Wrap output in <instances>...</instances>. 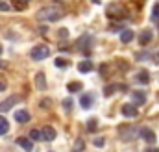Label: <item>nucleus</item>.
Listing matches in <instances>:
<instances>
[{"label":"nucleus","mask_w":159,"mask_h":152,"mask_svg":"<svg viewBox=\"0 0 159 152\" xmlns=\"http://www.w3.org/2000/svg\"><path fill=\"white\" fill-rule=\"evenodd\" d=\"M144 152H159V150H157V149H154V147H150V149H146Z\"/></svg>","instance_id":"obj_30"},{"label":"nucleus","mask_w":159,"mask_h":152,"mask_svg":"<svg viewBox=\"0 0 159 152\" xmlns=\"http://www.w3.org/2000/svg\"><path fill=\"white\" fill-rule=\"evenodd\" d=\"M35 87H37L39 91L46 89V78H44L43 73H37V74H35Z\"/></svg>","instance_id":"obj_12"},{"label":"nucleus","mask_w":159,"mask_h":152,"mask_svg":"<svg viewBox=\"0 0 159 152\" xmlns=\"http://www.w3.org/2000/svg\"><path fill=\"white\" fill-rule=\"evenodd\" d=\"M133 37H135V36H133V32H131L129 28L122 30V34H120V41H122V43H129Z\"/></svg>","instance_id":"obj_14"},{"label":"nucleus","mask_w":159,"mask_h":152,"mask_svg":"<svg viewBox=\"0 0 159 152\" xmlns=\"http://www.w3.org/2000/svg\"><path fill=\"white\" fill-rule=\"evenodd\" d=\"M41 134H43V139H44V141H54L56 135H57V132H56L52 126H44V128L41 130Z\"/></svg>","instance_id":"obj_7"},{"label":"nucleus","mask_w":159,"mask_h":152,"mask_svg":"<svg viewBox=\"0 0 159 152\" xmlns=\"http://www.w3.org/2000/svg\"><path fill=\"white\" fill-rule=\"evenodd\" d=\"M117 87H119V85H107V87H106V91H104V95H106V97H109V95H113Z\"/></svg>","instance_id":"obj_22"},{"label":"nucleus","mask_w":159,"mask_h":152,"mask_svg":"<svg viewBox=\"0 0 159 152\" xmlns=\"http://www.w3.org/2000/svg\"><path fill=\"white\" fill-rule=\"evenodd\" d=\"M131 102H133L135 106H143V104L146 102V95H144L143 91H133V93H131Z\"/></svg>","instance_id":"obj_6"},{"label":"nucleus","mask_w":159,"mask_h":152,"mask_svg":"<svg viewBox=\"0 0 159 152\" xmlns=\"http://www.w3.org/2000/svg\"><path fill=\"white\" fill-rule=\"evenodd\" d=\"M57 37L59 39H67L69 37V30H67V28H59V30H57Z\"/></svg>","instance_id":"obj_20"},{"label":"nucleus","mask_w":159,"mask_h":152,"mask_svg":"<svg viewBox=\"0 0 159 152\" xmlns=\"http://www.w3.org/2000/svg\"><path fill=\"white\" fill-rule=\"evenodd\" d=\"M87 130H89V132H94V130H96V121H94V119H91V121L87 122Z\"/></svg>","instance_id":"obj_24"},{"label":"nucleus","mask_w":159,"mask_h":152,"mask_svg":"<svg viewBox=\"0 0 159 152\" xmlns=\"http://www.w3.org/2000/svg\"><path fill=\"white\" fill-rule=\"evenodd\" d=\"M67 89H69L70 93H78L80 89H81V83H80V82H70V83L67 85Z\"/></svg>","instance_id":"obj_17"},{"label":"nucleus","mask_w":159,"mask_h":152,"mask_svg":"<svg viewBox=\"0 0 159 152\" xmlns=\"http://www.w3.org/2000/svg\"><path fill=\"white\" fill-rule=\"evenodd\" d=\"M157 58H159V52H157Z\"/></svg>","instance_id":"obj_36"},{"label":"nucleus","mask_w":159,"mask_h":152,"mask_svg":"<svg viewBox=\"0 0 159 152\" xmlns=\"http://www.w3.org/2000/svg\"><path fill=\"white\" fill-rule=\"evenodd\" d=\"M137 59H139V61H144V59H148V52H143V54H137Z\"/></svg>","instance_id":"obj_27"},{"label":"nucleus","mask_w":159,"mask_h":152,"mask_svg":"<svg viewBox=\"0 0 159 152\" xmlns=\"http://www.w3.org/2000/svg\"><path fill=\"white\" fill-rule=\"evenodd\" d=\"M74 150H76V152L83 150V141H81V139H78V141H76V149H74Z\"/></svg>","instance_id":"obj_26"},{"label":"nucleus","mask_w":159,"mask_h":152,"mask_svg":"<svg viewBox=\"0 0 159 152\" xmlns=\"http://www.w3.org/2000/svg\"><path fill=\"white\" fill-rule=\"evenodd\" d=\"M19 100H20V97H19V95H13V97L6 98V100L0 104V112H7V110H11L15 104H19Z\"/></svg>","instance_id":"obj_3"},{"label":"nucleus","mask_w":159,"mask_h":152,"mask_svg":"<svg viewBox=\"0 0 159 152\" xmlns=\"http://www.w3.org/2000/svg\"><path fill=\"white\" fill-rule=\"evenodd\" d=\"M11 9V4H7L6 0H0V11H9Z\"/></svg>","instance_id":"obj_23"},{"label":"nucleus","mask_w":159,"mask_h":152,"mask_svg":"<svg viewBox=\"0 0 159 152\" xmlns=\"http://www.w3.org/2000/svg\"><path fill=\"white\" fill-rule=\"evenodd\" d=\"M152 21H159V2L154 6V9H152Z\"/></svg>","instance_id":"obj_21"},{"label":"nucleus","mask_w":159,"mask_h":152,"mask_svg":"<svg viewBox=\"0 0 159 152\" xmlns=\"http://www.w3.org/2000/svg\"><path fill=\"white\" fill-rule=\"evenodd\" d=\"M152 37H154V32L146 28V30H143V32L139 34V43H141V45H148V43L152 41Z\"/></svg>","instance_id":"obj_9"},{"label":"nucleus","mask_w":159,"mask_h":152,"mask_svg":"<svg viewBox=\"0 0 159 152\" xmlns=\"http://www.w3.org/2000/svg\"><path fill=\"white\" fill-rule=\"evenodd\" d=\"M61 17H63V11H61L59 6H44V7H41L39 13H37V19L39 21H48V22L57 21Z\"/></svg>","instance_id":"obj_1"},{"label":"nucleus","mask_w":159,"mask_h":152,"mask_svg":"<svg viewBox=\"0 0 159 152\" xmlns=\"http://www.w3.org/2000/svg\"><path fill=\"white\" fill-rule=\"evenodd\" d=\"M78 71L80 73H91L93 71V63L91 61H81L78 65Z\"/></svg>","instance_id":"obj_16"},{"label":"nucleus","mask_w":159,"mask_h":152,"mask_svg":"<svg viewBox=\"0 0 159 152\" xmlns=\"http://www.w3.org/2000/svg\"><path fill=\"white\" fill-rule=\"evenodd\" d=\"M48 56H50V48H48L46 45H37V46H34L32 52H30V58L35 59V61H41V59H44V58H48Z\"/></svg>","instance_id":"obj_2"},{"label":"nucleus","mask_w":159,"mask_h":152,"mask_svg":"<svg viewBox=\"0 0 159 152\" xmlns=\"http://www.w3.org/2000/svg\"><path fill=\"white\" fill-rule=\"evenodd\" d=\"M70 102H72V100H70V98H67V100H63V108H65V110H67V112H69V110H70Z\"/></svg>","instance_id":"obj_28"},{"label":"nucleus","mask_w":159,"mask_h":152,"mask_svg":"<svg viewBox=\"0 0 159 152\" xmlns=\"http://www.w3.org/2000/svg\"><path fill=\"white\" fill-rule=\"evenodd\" d=\"M93 2H94V4H98V2H100V0H93Z\"/></svg>","instance_id":"obj_33"},{"label":"nucleus","mask_w":159,"mask_h":152,"mask_svg":"<svg viewBox=\"0 0 159 152\" xmlns=\"http://www.w3.org/2000/svg\"><path fill=\"white\" fill-rule=\"evenodd\" d=\"M30 119H32V117H30V113H28L26 110H19V112H15V121L20 122V124H22V122H28Z\"/></svg>","instance_id":"obj_10"},{"label":"nucleus","mask_w":159,"mask_h":152,"mask_svg":"<svg viewBox=\"0 0 159 152\" xmlns=\"http://www.w3.org/2000/svg\"><path fill=\"white\" fill-rule=\"evenodd\" d=\"M28 4H30V0H13L11 7H13V9H17V11H22V9H26V7H28Z\"/></svg>","instance_id":"obj_13"},{"label":"nucleus","mask_w":159,"mask_h":152,"mask_svg":"<svg viewBox=\"0 0 159 152\" xmlns=\"http://www.w3.org/2000/svg\"><path fill=\"white\" fill-rule=\"evenodd\" d=\"M4 67H6V63H4V61L0 59V69H4Z\"/></svg>","instance_id":"obj_32"},{"label":"nucleus","mask_w":159,"mask_h":152,"mask_svg":"<svg viewBox=\"0 0 159 152\" xmlns=\"http://www.w3.org/2000/svg\"><path fill=\"white\" fill-rule=\"evenodd\" d=\"M93 98H94V97H93L91 93H89V95H83V97L80 98V104H81V108H83V110H89V108L93 106Z\"/></svg>","instance_id":"obj_11"},{"label":"nucleus","mask_w":159,"mask_h":152,"mask_svg":"<svg viewBox=\"0 0 159 152\" xmlns=\"http://www.w3.org/2000/svg\"><path fill=\"white\" fill-rule=\"evenodd\" d=\"M137 80H139L141 83H148V82H150V76H148L146 71H141V73L137 74Z\"/></svg>","instance_id":"obj_18"},{"label":"nucleus","mask_w":159,"mask_h":152,"mask_svg":"<svg viewBox=\"0 0 159 152\" xmlns=\"http://www.w3.org/2000/svg\"><path fill=\"white\" fill-rule=\"evenodd\" d=\"M15 143H17L20 149H24L26 152H32V150H34V141H32V139H28V137H19Z\"/></svg>","instance_id":"obj_5"},{"label":"nucleus","mask_w":159,"mask_h":152,"mask_svg":"<svg viewBox=\"0 0 159 152\" xmlns=\"http://www.w3.org/2000/svg\"><path fill=\"white\" fill-rule=\"evenodd\" d=\"M30 139H32V141H39V139H43L41 130H35V128H34V130L30 132Z\"/></svg>","instance_id":"obj_19"},{"label":"nucleus","mask_w":159,"mask_h":152,"mask_svg":"<svg viewBox=\"0 0 159 152\" xmlns=\"http://www.w3.org/2000/svg\"><path fill=\"white\" fill-rule=\"evenodd\" d=\"M139 135H141L146 143H150V145H154V143H156V135H154V132H152L150 128H141Z\"/></svg>","instance_id":"obj_4"},{"label":"nucleus","mask_w":159,"mask_h":152,"mask_svg":"<svg viewBox=\"0 0 159 152\" xmlns=\"http://www.w3.org/2000/svg\"><path fill=\"white\" fill-rule=\"evenodd\" d=\"M0 54H2V46H0Z\"/></svg>","instance_id":"obj_34"},{"label":"nucleus","mask_w":159,"mask_h":152,"mask_svg":"<svg viewBox=\"0 0 159 152\" xmlns=\"http://www.w3.org/2000/svg\"><path fill=\"white\" fill-rule=\"evenodd\" d=\"M93 143H94V147H98V149H102V147H104V143H106V139H104V137H96V139H94Z\"/></svg>","instance_id":"obj_25"},{"label":"nucleus","mask_w":159,"mask_h":152,"mask_svg":"<svg viewBox=\"0 0 159 152\" xmlns=\"http://www.w3.org/2000/svg\"><path fill=\"white\" fill-rule=\"evenodd\" d=\"M7 132H9V122L6 121V117L0 115V135H4V134H7Z\"/></svg>","instance_id":"obj_15"},{"label":"nucleus","mask_w":159,"mask_h":152,"mask_svg":"<svg viewBox=\"0 0 159 152\" xmlns=\"http://www.w3.org/2000/svg\"><path fill=\"white\" fill-rule=\"evenodd\" d=\"M6 89V85H4V82H0V91H4Z\"/></svg>","instance_id":"obj_31"},{"label":"nucleus","mask_w":159,"mask_h":152,"mask_svg":"<svg viewBox=\"0 0 159 152\" xmlns=\"http://www.w3.org/2000/svg\"><path fill=\"white\" fill-rule=\"evenodd\" d=\"M67 65V61H63V59H56V67H65Z\"/></svg>","instance_id":"obj_29"},{"label":"nucleus","mask_w":159,"mask_h":152,"mask_svg":"<svg viewBox=\"0 0 159 152\" xmlns=\"http://www.w3.org/2000/svg\"><path fill=\"white\" fill-rule=\"evenodd\" d=\"M56 2H63V0H56Z\"/></svg>","instance_id":"obj_35"},{"label":"nucleus","mask_w":159,"mask_h":152,"mask_svg":"<svg viewBox=\"0 0 159 152\" xmlns=\"http://www.w3.org/2000/svg\"><path fill=\"white\" fill-rule=\"evenodd\" d=\"M122 115L128 117V119L137 117V108H135V104H124V106H122Z\"/></svg>","instance_id":"obj_8"}]
</instances>
